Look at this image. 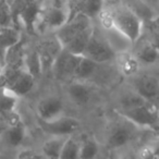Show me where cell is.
Returning a JSON list of instances; mask_svg holds the SVG:
<instances>
[{
	"mask_svg": "<svg viewBox=\"0 0 159 159\" xmlns=\"http://www.w3.org/2000/svg\"><path fill=\"white\" fill-rule=\"evenodd\" d=\"M131 50L143 70H154L159 66V50L145 35L133 44Z\"/></svg>",
	"mask_w": 159,
	"mask_h": 159,
	"instance_id": "obj_12",
	"label": "cell"
},
{
	"mask_svg": "<svg viewBox=\"0 0 159 159\" xmlns=\"http://www.w3.org/2000/svg\"><path fill=\"white\" fill-rule=\"evenodd\" d=\"M66 115L64 99L59 95L49 94L38 99L35 104V118L43 121H51Z\"/></svg>",
	"mask_w": 159,
	"mask_h": 159,
	"instance_id": "obj_9",
	"label": "cell"
},
{
	"mask_svg": "<svg viewBox=\"0 0 159 159\" xmlns=\"http://www.w3.org/2000/svg\"><path fill=\"white\" fill-rule=\"evenodd\" d=\"M22 37V31L14 26L0 29V55L5 57L6 50L20 42Z\"/></svg>",
	"mask_w": 159,
	"mask_h": 159,
	"instance_id": "obj_22",
	"label": "cell"
},
{
	"mask_svg": "<svg viewBox=\"0 0 159 159\" xmlns=\"http://www.w3.org/2000/svg\"><path fill=\"white\" fill-rule=\"evenodd\" d=\"M97 159H111L110 152H109L108 150H107L106 148L102 146V152L99 154V156H98Z\"/></svg>",
	"mask_w": 159,
	"mask_h": 159,
	"instance_id": "obj_33",
	"label": "cell"
},
{
	"mask_svg": "<svg viewBox=\"0 0 159 159\" xmlns=\"http://www.w3.org/2000/svg\"><path fill=\"white\" fill-rule=\"evenodd\" d=\"M143 35H145L159 50V31H144Z\"/></svg>",
	"mask_w": 159,
	"mask_h": 159,
	"instance_id": "obj_30",
	"label": "cell"
},
{
	"mask_svg": "<svg viewBox=\"0 0 159 159\" xmlns=\"http://www.w3.org/2000/svg\"><path fill=\"white\" fill-rule=\"evenodd\" d=\"M83 56H79L62 48L59 55L56 57L51 66L50 74L59 83H66L72 81L77 66Z\"/></svg>",
	"mask_w": 159,
	"mask_h": 159,
	"instance_id": "obj_8",
	"label": "cell"
},
{
	"mask_svg": "<svg viewBox=\"0 0 159 159\" xmlns=\"http://www.w3.org/2000/svg\"><path fill=\"white\" fill-rule=\"evenodd\" d=\"M123 6H125L128 9H130L132 12H134L144 23L149 21L154 16H156L157 12H155L143 0H121Z\"/></svg>",
	"mask_w": 159,
	"mask_h": 159,
	"instance_id": "obj_23",
	"label": "cell"
},
{
	"mask_svg": "<svg viewBox=\"0 0 159 159\" xmlns=\"http://www.w3.org/2000/svg\"><path fill=\"white\" fill-rule=\"evenodd\" d=\"M59 159H81L80 157V139L77 135L70 136L61 152Z\"/></svg>",
	"mask_w": 159,
	"mask_h": 159,
	"instance_id": "obj_27",
	"label": "cell"
},
{
	"mask_svg": "<svg viewBox=\"0 0 159 159\" xmlns=\"http://www.w3.org/2000/svg\"><path fill=\"white\" fill-rule=\"evenodd\" d=\"M104 8L112 14L113 29L121 33L132 44L142 37L144 22L130 9L122 5L121 0H104Z\"/></svg>",
	"mask_w": 159,
	"mask_h": 159,
	"instance_id": "obj_2",
	"label": "cell"
},
{
	"mask_svg": "<svg viewBox=\"0 0 159 159\" xmlns=\"http://www.w3.org/2000/svg\"><path fill=\"white\" fill-rule=\"evenodd\" d=\"M144 2H146L155 12L159 14V0H143Z\"/></svg>",
	"mask_w": 159,
	"mask_h": 159,
	"instance_id": "obj_32",
	"label": "cell"
},
{
	"mask_svg": "<svg viewBox=\"0 0 159 159\" xmlns=\"http://www.w3.org/2000/svg\"><path fill=\"white\" fill-rule=\"evenodd\" d=\"M145 99L134 92L129 85L118 92L115 97V111H123L135 108L137 106L146 104Z\"/></svg>",
	"mask_w": 159,
	"mask_h": 159,
	"instance_id": "obj_15",
	"label": "cell"
},
{
	"mask_svg": "<svg viewBox=\"0 0 159 159\" xmlns=\"http://www.w3.org/2000/svg\"><path fill=\"white\" fill-rule=\"evenodd\" d=\"M156 159H159V148L157 149V156H156Z\"/></svg>",
	"mask_w": 159,
	"mask_h": 159,
	"instance_id": "obj_34",
	"label": "cell"
},
{
	"mask_svg": "<svg viewBox=\"0 0 159 159\" xmlns=\"http://www.w3.org/2000/svg\"><path fill=\"white\" fill-rule=\"evenodd\" d=\"M37 82L38 80L34 75H32L26 70H23L19 74V76L14 80V82L10 85L9 89H6V91L10 92L11 94L16 95V97L21 99V98L27 96L30 93H32Z\"/></svg>",
	"mask_w": 159,
	"mask_h": 159,
	"instance_id": "obj_16",
	"label": "cell"
},
{
	"mask_svg": "<svg viewBox=\"0 0 159 159\" xmlns=\"http://www.w3.org/2000/svg\"><path fill=\"white\" fill-rule=\"evenodd\" d=\"M16 159H47L40 152H35L32 149H24L18 152Z\"/></svg>",
	"mask_w": 159,
	"mask_h": 159,
	"instance_id": "obj_29",
	"label": "cell"
},
{
	"mask_svg": "<svg viewBox=\"0 0 159 159\" xmlns=\"http://www.w3.org/2000/svg\"><path fill=\"white\" fill-rule=\"evenodd\" d=\"M94 26H95V24L92 27H89V29L85 30V31L82 32L81 34H79V35L73 38L70 43H68L63 48L66 49L68 51H70V52L75 53V55L83 56V53H84V51H85V48H86L87 44H89V39H91L92 34H93Z\"/></svg>",
	"mask_w": 159,
	"mask_h": 159,
	"instance_id": "obj_24",
	"label": "cell"
},
{
	"mask_svg": "<svg viewBox=\"0 0 159 159\" xmlns=\"http://www.w3.org/2000/svg\"><path fill=\"white\" fill-rule=\"evenodd\" d=\"M66 98L76 107H86L94 100L98 87L89 82L70 81L63 84Z\"/></svg>",
	"mask_w": 159,
	"mask_h": 159,
	"instance_id": "obj_10",
	"label": "cell"
},
{
	"mask_svg": "<svg viewBox=\"0 0 159 159\" xmlns=\"http://www.w3.org/2000/svg\"><path fill=\"white\" fill-rule=\"evenodd\" d=\"M100 64L89 58L83 56L79 66H77L75 73L73 75L72 81H79V82H89L92 83L95 79L98 70H99Z\"/></svg>",
	"mask_w": 159,
	"mask_h": 159,
	"instance_id": "obj_18",
	"label": "cell"
},
{
	"mask_svg": "<svg viewBox=\"0 0 159 159\" xmlns=\"http://www.w3.org/2000/svg\"><path fill=\"white\" fill-rule=\"evenodd\" d=\"M69 20L68 7L49 5L43 8L38 19L36 32L39 35L53 34Z\"/></svg>",
	"mask_w": 159,
	"mask_h": 159,
	"instance_id": "obj_7",
	"label": "cell"
},
{
	"mask_svg": "<svg viewBox=\"0 0 159 159\" xmlns=\"http://www.w3.org/2000/svg\"><path fill=\"white\" fill-rule=\"evenodd\" d=\"M102 8H104V0H83L76 7L73 16H75L76 13H83L93 21H95L98 18Z\"/></svg>",
	"mask_w": 159,
	"mask_h": 159,
	"instance_id": "obj_25",
	"label": "cell"
},
{
	"mask_svg": "<svg viewBox=\"0 0 159 159\" xmlns=\"http://www.w3.org/2000/svg\"><path fill=\"white\" fill-rule=\"evenodd\" d=\"M8 128H10V124L8 122L7 118H6V116L0 113V136L6 132Z\"/></svg>",
	"mask_w": 159,
	"mask_h": 159,
	"instance_id": "obj_31",
	"label": "cell"
},
{
	"mask_svg": "<svg viewBox=\"0 0 159 159\" xmlns=\"http://www.w3.org/2000/svg\"><path fill=\"white\" fill-rule=\"evenodd\" d=\"M19 102L20 98H18L16 95L8 91H0V113L6 115L18 110Z\"/></svg>",
	"mask_w": 159,
	"mask_h": 159,
	"instance_id": "obj_26",
	"label": "cell"
},
{
	"mask_svg": "<svg viewBox=\"0 0 159 159\" xmlns=\"http://www.w3.org/2000/svg\"><path fill=\"white\" fill-rule=\"evenodd\" d=\"M68 139L64 136H47L40 145L39 152L47 159H59Z\"/></svg>",
	"mask_w": 159,
	"mask_h": 159,
	"instance_id": "obj_20",
	"label": "cell"
},
{
	"mask_svg": "<svg viewBox=\"0 0 159 159\" xmlns=\"http://www.w3.org/2000/svg\"><path fill=\"white\" fill-rule=\"evenodd\" d=\"M128 81L129 86L141 97L159 107V76L152 70H142Z\"/></svg>",
	"mask_w": 159,
	"mask_h": 159,
	"instance_id": "obj_5",
	"label": "cell"
},
{
	"mask_svg": "<svg viewBox=\"0 0 159 159\" xmlns=\"http://www.w3.org/2000/svg\"><path fill=\"white\" fill-rule=\"evenodd\" d=\"M27 134L29 130L26 128V124L24 123V121H21L20 123L8 128L6 132L0 136V141L8 148H19L22 146Z\"/></svg>",
	"mask_w": 159,
	"mask_h": 159,
	"instance_id": "obj_17",
	"label": "cell"
},
{
	"mask_svg": "<svg viewBox=\"0 0 159 159\" xmlns=\"http://www.w3.org/2000/svg\"><path fill=\"white\" fill-rule=\"evenodd\" d=\"M7 1H8V3H9V5H10V3H12V2H13L14 0H7Z\"/></svg>",
	"mask_w": 159,
	"mask_h": 159,
	"instance_id": "obj_35",
	"label": "cell"
},
{
	"mask_svg": "<svg viewBox=\"0 0 159 159\" xmlns=\"http://www.w3.org/2000/svg\"><path fill=\"white\" fill-rule=\"evenodd\" d=\"M115 66L119 72L120 76L123 79H131L139 74L143 69H142L139 62L133 55L132 50L123 51V52L117 53V57L115 60Z\"/></svg>",
	"mask_w": 159,
	"mask_h": 159,
	"instance_id": "obj_14",
	"label": "cell"
},
{
	"mask_svg": "<svg viewBox=\"0 0 159 159\" xmlns=\"http://www.w3.org/2000/svg\"><path fill=\"white\" fill-rule=\"evenodd\" d=\"M35 48L37 49L42 61L44 75L49 74L56 57L59 55L63 47L55 36V34H47L42 40H39L35 45Z\"/></svg>",
	"mask_w": 159,
	"mask_h": 159,
	"instance_id": "obj_13",
	"label": "cell"
},
{
	"mask_svg": "<svg viewBox=\"0 0 159 159\" xmlns=\"http://www.w3.org/2000/svg\"><path fill=\"white\" fill-rule=\"evenodd\" d=\"M137 128L150 132H159V107L152 102H146L135 108L123 111H115Z\"/></svg>",
	"mask_w": 159,
	"mask_h": 159,
	"instance_id": "obj_4",
	"label": "cell"
},
{
	"mask_svg": "<svg viewBox=\"0 0 159 159\" xmlns=\"http://www.w3.org/2000/svg\"><path fill=\"white\" fill-rule=\"evenodd\" d=\"M116 115L118 118L111 120L108 124L105 132L104 143H102L110 154L132 148L133 144L139 139V134L142 131H145L137 128L119 113L116 112Z\"/></svg>",
	"mask_w": 159,
	"mask_h": 159,
	"instance_id": "obj_1",
	"label": "cell"
},
{
	"mask_svg": "<svg viewBox=\"0 0 159 159\" xmlns=\"http://www.w3.org/2000/svg\"><path fill=\"white\" fill-rule=\"evenodd\" d=\"M79 139L81 159H97L102 150V144L94 135L85 134Z\"/></svg>",
	"mask_w": 159,
	"mask_h": 159,
	"instance_id": "obj_19",
	"label": "cell"
},
{
	"mask_svg": "<svg viewBox=\"0 0 159 159\" xmlns=\"http://www.w3.org/2000/svg\"><path fill=\"white\" fill-rule=\"evenodd\" d=\"M158 133H159V132H158Z\"/></svg>",
	"mask_w": 159,
	"mask_h": 159,
	"instance_id": "obj_36",
	"label": "cell"
},
{
	"mask_svg": "<svg viewBox=\"0 0 159 159\" xmlns=\"http://www.w3.org/2000/svg\"><path fill=\"white\" fill-rule=\"evenodd\" d=\"M24 69L32 75H34L38 81L44 76L42 61H40L39 55H38V51L35 48V46H27L26 52L24 56Z\"/></svg>",
	"mask_w": 159,
	"mask_h": 159,
	"instance_id": "obj_21",
	"label": "cell"
},
{
	"mask_svg": "<svg viewBox=\"0 0 159 159\" xmlns=\"http://www.w3.org/2000/svg\"><path fill=\"white\" fill-rule=\"evenodd\" d=\"M14 26L11 9L7 0H0V29Z\"/></svg>",
	"mask_w": 159,
	"mask_h": 159,
	"instance_id": "obj_28",
	"label": "cell"
},
{
	"mask_svg": "<svg viewBox=\"0 0 159 159\" xmlns=\"http://www.w3.org/2000/svg\"><path fill=\"white\" fill-rule=\"evenodd\" d=\"M83 56L99 64H112L115 63L117 52L111 47L102 27L95 25Z\"/></svg>",
	"mask_w": 159,
	"mask_h": 159,
	"instance_id": "obj_3",
	"label": "cell"
},
{
	"mask_svg": "<svg viewBox=\"0 0 159 159\" xmlns=\"http://www.w3.org/2000/svg\"><path fill=\"white\" fill-rule=\"evenodd\" d=\"M94 25V21L83 13H76L70 18L59 30L55 32V36L58 38L62 47L70 43L79 34L84 32Z\"/></svg>",
	"mask_w": 159,
	"mask_h": 159,
	"instance_id": "obj_11",
	"label": "cell"
},
{
	"mask_svg": "<svg viewBox=\"0 0 159 159\" xmlns=\"http://www.w3.org/2000/svg\"><path fill=\"white\" fill-rule=\"evenodd\" d=\"M35 120L38 129L47 136H74L82 129V121L73 116L64 115L51 121H43L36 118Z\"/></svg>",
	"mask_w": 159,
	"mask_h": 159,
	"instance_id": "obj_6",
	"label": "cell"
}]
</instances>
